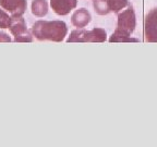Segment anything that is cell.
Instances as JSON below:
<instances>
[{
	"label": "cell",
	"mask_w": 157,
	"mask_h": 147,
	"mask_svg": "<svg viewBox=\"0 0 157 147\" xmlns=\"http://www.w3.org/2000/svg\"><path fill=\"white\" fill-rule=\"evenodd\" d=\"M68 33V26L63 21H45L39 20L33 24L32 34L38 40H50L60 43Z\"/></svg>",
	"instance_id": "obj_1"
},
{
	"label": "cell",
	"mask_w": 157,
	"mask_h": 147,
	"mask_svg": "<svg viewBox=\"0 0 157 147\" xmlns=\"http://www.w3.org/2000/svg\"><path fill=\"white\" fill-rule=\"evenodd\" d=\"M136 26V17L132 6H128V9L119 13L118 15V25L116 31L109 38L110 43H125L134 42L137 43L139 39L132 38L131 34L134 32Z\"/></svg>",
	"instance_id": "obj_2"
},
{
	"label": "cell",
	"mask_w": 157,
	"mask_h": 147,
	"mask_svg": "<svg viewBox=\"0 0 157 147\" xmlns=\"http://www.w3.org/2000/svg\"><path fill=\"white\" fill-rule=\"evenodd\" d=\"M107 39L105 29L95 27L91 31L74 29L69 36L68 43H104Z\"/></svg>",
	"instance_id": "obj_3"
},
{
	"label": "cell",
	"mask_w": 157,
	"mask_h": 147,
	"mask_svg": "<svg viewBox=\"0 0 157 147\" xmlns=\"http://www.w3.org/2000/svg\"><path fill=\"white\" fill-rule=\"evenodd\" d=\"M8 28L14 36L15 43H32L33 35L26 27V22L22 17H11Z\"/></svg>",
	"instance_id": "obj_4"
},
{
	"label": "cell",
	"mask_w": 157,
	"mask_h": 147,
	"mask_svg": "<svg viewBox=\"0 0 157 147\" xmlns=\"http://www.w3.org/2000/svg\"><path fill=\"white\" fill-rule=\"evenodd\" d=\"M144 36L148 43H157V8L151 10L145 17Z\"/></svg>",
	"instance_id": "obj_5"
},
{
	"label": "cell",
	"mask_w": 157,
	"mask_h": 147,
	"mask_svg": "<svg viewBox=\"0 0 157 147\" xmlns=\"http://www.w3.org/2000/svg\"><path fill=\"white\" fill-rule=\"evenodd\" d=\"M0 7L12 17H22L26 11V0H0Z\"/></svg>",
	"instance_id": "obj_6"
},
{
	"label": "cell",
	"mask_w": 157,
	"mask_h": 147,
	"mask_svg": "<svg viewBox=\"0 0 157 147\" xmlns=\"http://www.w3.org/2000/svg\"><path fill=\"white\" fill-rule=\"evenodd\" d=\"M78 0H50V7L58 15H67L75 9Z\"/></svg>",
	"instance_id": "obj_7"
},
{
	"label": "cell",
	"mask_w": 157,
	"mask_h": 147,
	"mask_svg": "<svg viewBox=\"0 0 157 147\" xmlns=\"http://www.w3.org/2000/svg\"><path fill=\"white\" fill-rule=\"evenodd\" d=\"M92 15L88 12V10L85 8H81L74 11V13L71 17V23L75 27L78 28H83V27L87 26V24L91 22Z\"/></svg>",
	"instance_id": "obj_8"
},
{
	"label": "cell",
	"mask_w": 157,
	"mask_h": 147,
	"mask_svg": "<svg viewBox=\"0 0 157 147\" xmlns=\"http://www.w3.org/2000/svg\"><path fill=\"white\" fill-rule=\"evenodd\" d=\"M32 13L37 17H43L48 13V3L46 0H33Z\"/></svg>",
	"instance_id": "obj_9"
},
{
	"label": "cell",
	"mask_w": 157,
	"mask_h": 147,
	"mask_svg": "<svg viewBox=\"0 0 157 147\" xmlns=\"http://www.w3.org/2000/svg\"><path fill=\"white\" fill-rule=\"evenodd\" d=\"M94 9L95 12L99 15H106L111 12L107 0H94Z\"/></svg>",
	"instance_id": "obj_10"
},
{
	"label": "cell",
	"mask_w": 157,
	"mask_h": 147,
	"mask_svg": "<svg viewBox=\"0 0 157 147\" xmlns=\"http://www.w3.org/2000/svg\"><path fill=\"white\" fill-rule=\"evenodd\" d=\"M108 6L110 8V11L115 13H118L120 10L124 9L125 7L129 6L128 0H107Z\"/></svg>",
	"instance_id": "obj_11"
},
{
	"label": "cell",
	"mask_w": 157,
	"mask_h": 147,
	"mask_svg": "<svg viewBox=\"0 0 157 147\" xmlns=\"http://www.w3.org/2000/svg\"><path fill=\"white\" fill-rule=\"evenodd\" d=\"M11 22V17L7 13V11L0 9V28H8Z\"/></svg>",
	"instance_id": "obj_12"
},
{
	"label": "cell",
	"mask_w": 157,
	"mask_h": 147,
	"mask_svg": "<svg viewBox=\"0 0 157 147\" xmlns=\"http://www.w3.org/2000/svg\"><path fill=\"white\" fill-rule=\"evenodd\" d=\"M11 38L10 36L5 32H0V43H10Z\"/></svg>",
	"instance_id": "obj_13"
}]
</instances>
